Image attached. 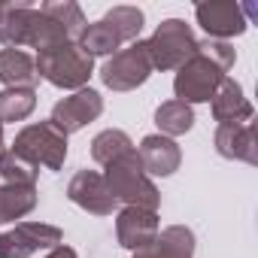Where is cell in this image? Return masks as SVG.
I'll use <instances>...</instances> for the list:
<instances>
[{"instance_id": "obj_1", "label": "cell", "mask_w": 258, "mask_h": 258, "mask_svg": "<svg viewBox=\"0 0 258 258\" xmlns=\"http://www.w3.org/2000/svg\"><path fill=\"white\" fill-rule=\"evenodd\" d=\"M85 16L76 4L64 0V4H43L40 10L31 7L28 0L19 4H7L4 16H0V43L19 49L31 46L37 52L76 43L79 31L85 28Z\"/></svg>"}, {"instance_id": "obj_2", "label": "cell", "mask_w": 258, "mask_h": 258, "mask_svg": "<svg viewBox=\"0 0 258 258\" xmlns=\"http://www.w3.org/2000/svg\"><path fill=\"white\" fill-rule=\"evenodd\" d=\"M234 61H237V52H234L231 43L198 40V52L176 70V79H173L176 100H182L188 106L213 100L216 88L222 85V79L228 76Z\"/></svg>"}, {"instance_id": "obj_3", "label": "cell", "mask_w": 258, "mask_h": 258, "mask_svg": "<svg viewBox=\"0 0 258 258\" xmlns=\"http://www.w3.org/2000/svg\"><path fill=\"white\" fill-rule=\"evenodd\" d=\"M143 31V13L137 7H112L103 19L85 25L76 37V46L85 55H115L124 43H134Z\"/></svg>"}, {"instance_id": "obj_4", "label": "cell", "mask_w": 258, "mask_h": 258, "mask_svg": "<svg viewBox=\"0 0 258 258\" xmlns=\"http://www.w3.org/2000/svg\"><path fill=\"white\" fill-rule=\"evenodd\" d=\"M103 179H106L109 195H112L115 201H121L124 207L158 210V204H161V195H158V188H155L152 176L143 170L137 149H131V152H124L121 158L109 161V164H106Z\"/></svg>"}, {"instance_id": "obj_5", "label": "cell", "mask_w": 258, "mask_h": 258, "mask_svg": "<svg viewBox=\"0 0 258 258\" xmlns=\"http://www.w3.org/2000/svg\"><path fill=\"white\" fill-rule=\"evenodd\" d=\"M34 64H37L40 79L52 82L55 88H73V91L85 88V82L94 73V58L85 55L76 43H64V46L37 52Z\"/></svg>"}, {"instance_id": "obj_6", "label": "cell", "mask_w": 258, "mask_h": 258, "mask_svg": "<svg viewBox=\"0 0 258 258\" xmlns=\"http://www.w3.org/2000/svg\"><path fill=\"white\" fill-rule=\"evenodd\" d=\"M10 149L16 155L28 158L31 164H37V167L61 170L64 158H67V134L58 131L52 121H37V124L22 127Z\"/></svg>"}, {"instance_id": "obj_7", "label": "cell", "mask_w": 258, "mask_h": 258, "mask_svg": "<svg viewBox=\"0 0 258 258\" xmlns=\"http://www.w3.org/2000/svg\"><path fill=\"white\" fill-rule=\"evenodd\" d=\"M146 46H149V58L155 70H179L198 52V37L182 19H167L155 28Z\"/></svg>"}, {"instance_id": "obj_8", "label": "cell", "mask_w": 258, "mask_h": 258, "mask_svg": "<svg viewBox=\"0 0 258 258\" xmlns=\"http://www.w3.org/2000/svg\"><path fill=\"white\" fill-rule=\"evenodd\" d=\"M152 70L155 67H152L146 40H134V43H127L124 49H118L115 55L106 58V64L100 70V79L112 91H134L149 79Z\"/></svg>"}, {"instance_id": "obj_9", "label": "cell", "mask_w": 258, "mask_h": 258, "mask_svg": "<svg viewBox=\"0 0 258 258\" xmlns=\"http://www.w3.org/2000/svg\"><path fill=\"white\" fill-rule=\"evenodd\" d=\"M64 234L46 222H19L13 231L0 234V258H31L40 249L61 246Z\"/></svg>"}, {"instance_id": "obj_10", "label": "cell", "mask_w": 258, "mask_h": 258, "mask_svg": "<svg viewBox=\"0 0 258 258\" xmlns=\"http://www.w3.org/2000/svg\"><path fill=\"white\" fill-rule=\"evenodd\" d=\"M198 25L210 34V40H228V37H240L249 25L252 7L234 4V0H210V4H198L195 7Z\"/></svg>"}, {"instance_id": "obj_11", "label": "cell", "mask_w": 258, "mask_h": 258, "mask_svg": "<svg viewBox=\"0 0 258 258\" xmlns=\"http://www.w3.org/2000/svg\"><path fill=\"white\" fill-rule=\"evenodd\" d=\"M100 112H103V97L94 88H79V91H73L70 97H64L52 106L49 121L64 134H76L88 121H94Z\"/></svg>"}, {"instance_id": "obj_12", "label": "cell", "mask_w": 258, "mask_h": 258, "mask_svg": "<svg viewBox=\"0 0 258 258\" xmlns=\"http://www.w3.org/2000/svg\"><path fill=\"white\" fill-rule=\"evenodd\" d=\"M67 198L76 207H82L85 213H94V216H112V210L118 204L109 195L103 173H97V170H79L67 185Z\"/></svg>"}, {"instance_id": "obj_13", "label": "cell", "mask_w": 258, "mask_h": 258, "mask_svg": "<svg viewBox=\"0 0 258 258\" xmlns=\"http://www.w3.org/2000/svg\"><path fill=\"white\" fill-rule=\"evenodd\" d=\"M216 152L231 161L258 164V127L255 118L240 124H219L216 127Z\"/></svg>"}, {"instance_id": "obj_14", "label": "cell", "mask_w": 258, "mask_h": 258, "mask_svg": "<svg viewBox=\"0 0 258 258\" xmlns=\"http://www.w3.org/2000/svg\"><path fill=\"white\" fill-rule=\"evenodd\" d=\"M161 225H158V210H143V207H124L115 219V237L124 249H143L146 243H152L158 237Z\"/></svg>"}, {"instance_id": "obj_15", "label": "cell", "mask_w": 258, "mask_h": 258, "mask_svg": "<svg viewBox=\"0 0 258 258\" xmlns=\"http://www.w3.org/2000/svg\"><path fill=\"white\" fill-rule=\"evenodd\" d=\"M137 155H140V164H143V170H146L149 176H170V173H176L179 164H182V152H179L176 140H170V137H164V134H149V137H143Z\"/></svg>"}, {"instance_id": "obj_16", "label": "cell", "mask_w": 258, "mask_h": 258, "mask_svg": "<svg viewBox=\"0 0 258 258\" xmlns=\"http://www.w3.org/2000/svg\"><path fill=\"white\" fill-rule=\"evenodd\" d=\"M213 118L219 124H240V121L255 118V109H252V103L243 94V85L237 79L225 76L222 85L216 88V94H213Z\"/></svg>"}, {"instance_id": "obj_17", "label": "cell", "mask_w": 258, "mask_h": 258, "mask_svg": "<svg viewBox=\"0 0 258 258\" xmlns=\"http://www.w3.org/2000/svg\"><path fill=\"white\" fill-rule=\"evenodd\" d=\"M134 258H195V234L185 225H170L158 231L152 243L137 249Z\"/></svg>"}, {"instance_id": "obj_18", "label": "cell", "mask_w": 258, "mask_h": 258, "mask_svg": "<svg viewBox=\"0 0 258 258\" xmlns=\"http://www.w3.org/2000/svg\"><path fill=\"white\" fill-rule=\"evenodd\" d=\"M0 82L7 88H37V64L22 49H0Z\"/></svg>"}, {"instance_id": "obj_19", "label": "cell", "mask_w": 258, "mask_h": 258, "mask_svg": "<svg viewBox=\"0 0 258 258\" xmlns=\"http://www.w3.org/2000/svg\"><path fill=\"white\" fill-rule=\"evenodd\" d=\"M37 207V185H0V225L16 222Z\"/></svg>"}, {"instance_id": "obj_20", "label": "cell", "mask_w": 258, "mask_h": 258, "mask_svg": "<svg viewBox=\"0 0 258 258\" xmlns=\"http://www.w3.org/2000/svg\"><path fill=\"white\" fill-rule=\"evenodd\" d=\"M155 124H158V131L164 137H179V134H188L191 131V124H195V112L188 103L182 100H167L155 109Z\"/></svg>"}, {"instance_id": "obj_21", "label": "cell", "mask_w": 258, "mask_h": 258, "mask_svg": "<svg viewBox=\"0 0 258 258\" xmlns=\"http://www.w3.org/2000/svg\"><path fill=\"white\" fill-rule=\"evenodd\" d=\"M134 149V143H131V137H127L124 131H118V127H106V131H100L94 140H91V158L97 161V164H109V161H115V158H121L124 152H131Z\"/></svg>"}, {"instance_id": "obj_22", "label": "cell", "mask_w": 258, "mask_h": 258, "mask_svg": "<svg viewBox=\"0 0 258 258\" xmlns=\"http://www.w3.org/2000/svg\"><path fill=\"white\" fill-rule=\"evenodd\" d=\"M37 106V88H4L0 91V121H25Z\"/></svg>"}, {"instance_id": "obj_23", "label": "cell", "mask_w": 258, "mask_h": 258, "mask_svg": "<svg viewBox=\"0 0 258 258\" xmlns=\"http://www.w3.org/2000/svg\"><path fill=\"white\" fill-rule=\"evenodd\" d=\"M0 176H4L7 185H37L40 167L31 164L28 158L16 155L13 149H4L0 152Z\"/></svg>"}, {"instance_id": "obj_24", "label": "cell", "mask_w": 258, "mask_h": 258, "mask_svg": "<svg viewBox=\"0 0 258 258\" xmlns=\"http://www.w3.org/2000/svg\"><path fill=\"white\" fill-rule=\"evenodd\" d=\"M46 258H79V255H76V249H70V246H64V243H61V246L49 249V255H46Z\"/></svg>"}, {"instance_id": "obj_25", "label": "cell", "mask_w": 258, "mask_h": 258, "mask_svg": "<svg viewBox=\"0 0 258 258\" xmlns=\"http://www.w3.org/2000/svg\"><path fill=\"white\" fill-rule=\"evenodd\" d=\"M0 152H4V121H0Z\"/></svg>"}, {"instance_id": "obj_26", "label": "cell", "mask_w": 258, "mask_h": 258, "mask_svg": "<svg viewBox=\"0 0 258 258\" xmlns=\"http://www.w3.org/2000/svg\"><path fill=\"white\" fill-rule=\"evenodd\" d=\"M4 7H7V4H0V16H4Z\"/></svg>"}]
</instances>
